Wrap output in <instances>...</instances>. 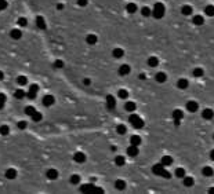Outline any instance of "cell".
<instances>
[{
	"label": "cell",
	"instance_id": "1",
	"mask_svg": "<svg viewBox=\"0 0 214 194\" xmlns=\"http://www.w3.org/2000/svg\"><path fill=\"white\" fill-rule=\"evenodd\" d=\"M152 172L155 173V175H159V176H163V178H171V175H170V172L166 169V167L163 165V164H156V165H153V168H152Z\"/></svg>",
	"mask_w": 214,
	"mask_h": 194
},
{
	"label": "cell",
	"instance_id": "2",
	"mask_svg": "<svg viewBox=\"0 0 214 194\" xmlns=\"http://www.w3.org/2000/svg\"><path fill=\"white\" fill-rule=\"evenodd\" d=\"M165 11H166V8H165V4L163 3H156L153 8H152V15L155 17L156 19H160L162 17L165 15Z\"/></svg>",
	"mask_w": 214,
	"mask_h": 194
},
{
	"label": "cell",
	"instance_id": "3",
	"mask_svg": "<svg viewBox=\"0 0 214 194\" xmlns=\"http://www.w3.org/2000/svg\"><path fill=\"white\" fill-rule=\"evenodd\" d=\"M128 121L131 123V125L134 127V128H137V130H140V128H142L144 127V121L142 118L140 116H137V114H134V113H131L130 114V117H128Z\"/></svg>",
	"mask_w": 214,
	"mask_h": 194
},
{
	"label": "cell",
	"instance_id": "4",
	"mask_svg": "<svg viewBox=\"0 0 214 194\" xmlns=\"http://www.w3.org/2000/svg\"><path fill=\"white\" fill-rule=\"evenodd\" d=\"M185 108H187V110H188V112H191V113H195V112H198L199 105H198V102L189 101V102H187Z\"/></svg>",
	"mask_w": 214,
	"mask_h": 194
},
{
	"label": "cell",
	"instance_id": "5",
	"mask_svg": "<svg viewBox=\"0 0 214 194\" xmlns=\"http://www.w3.org/2000/svg\"><path fill=\"white\" fill-rule=\"evenodd\" d=\"M37 90H39V87L36 86V84H32L31 88H29V91L26 92V98H29V99H33V98L36 96V92H37Z\"/></svg>",
	"mask_w": 214,
	"mask_h": 194
},
{
	"label": "cell",
	"instance_id": "6",
	"mask_svg": "<svg viewBox=\"0 0 214 194\" xmlns=\"http://www.w3.org/2000/svg\"><path fill=\"white\" fill-rule=\"evenodd\" d=\"M140 153V150H138V146H134V145H130L128 147H127V154L130 155V157H135V155Z\"/></svg>",
	"mask_w": 214,
	"mask_h": 194
},
{
	"label": "cell",
	"instance_id": "7",
	"mask_svg": "<svg viewBox=\"0 0 214 194\" xmlns=\"http://www.w3.org/2000/svg\"><path fill=\"white\" fill-rule=\"evenodd\" d=\"M106 108L109 109V110L116 108V101H115V98H113L112 95H108V96H106Z\"/></svg>",
	"mask_w": 214,
	"mask_h": 194
},
{
	"label": "cell",
	"instance_id": "8",
	"mask_svg": "<svg viewBox=\"0 0 214 194\" xmlns=\"http://www.w3.org/2000/svg\"><path fill=\"white\" fill-rule=\"evenodd\" d=\"M135 109H137V105H135L134 102L127 101L126 103H124V110H126V112H128V113H133Z\"/></svg>",
	"mask_w": 214,
	"mask_h": 194
},
{
	"label": "cell",
	"instance_id": "9",
	"mask_svg": "<svg viewBox=\"0 0 214 194\" xmlns=\"http://www.w3.org/2000/svg\"><path fill=\"white\" fill-rule=\"evenodd\" d=\"M202 117H203L205 120H211L214 117V112L211 109H205V110L202 112Z\"/></svg>",
	"mask_w": 214,
	"mask_h": 194
},
{
	"label": "cell",
	"instance_id": "10",
	"mask_svg": "<svg viewBox=\"0 0 214 194\" xmlns=\"http://www.w3.org/2000/svg\"><path fill=\"white\" fill-rule=\"evenodd\" d=\"M189 86V81L187 80V78H180L178 81H177V87L180 88V90H187Z\"/></svg>",
	"mask_w": 214,
	"mask_h": 194
},
{
	"label": "cell",
	"instance_id": "11",
	"mask_svg": "<svg viewBox=\"0 0 214 194\" xmlns=\"http://www.w3.org/2000/svg\"><path fill=\"white\" fill-rule=\"evenodd\" d=\"M54 102H56V99H54L53 95H46V96L43 98V105H44L46 108H47V106H51Z\"/></svg>",
	"mask_w": 214,
	"mask_h": 194
},
{
	"label": "cell",
	"instance_id": "12",
	"mask_svg": "<svg viewBox=\"0 0 214 194\" xmlns=\"http://www.w3.org/2000/svg\"><path fill=\"white\" fill-rule=\"evenodd\" d=\"M137 10H138V7L135 3H127L126 4V11L128 14H134V13H137Z\"/></svg>",
	"mask_w": 214,
	"mask_h": 194
},
{
	"label": "cell",
	"instance_id": "13",
	"mask_svg": "<svg viewBox=\"0 0 214 194\" xmlns=\"http://www.w3.org/2000/svg\"><path fill=\"white\" fill-rule=\"evenodd\" d=\"M146 63H148V66H151V68H156V66L159 65V59L155 56V55H152V56H149V58H148Z\"/></svg>",
	"mask_w": 214,
	"mask_h": 194
},
{
	"label": "cell",
	"instance_id": "14",
	"mask_svg": "<svg viewBox=\"0 0 214 194\" xmlns=\"http://www.w3.org/2000/svg\"><path fill=\"white\" fill-rule=\"evenodd\" d=\"M202 173H203V176H207V178H210V176H213L214 175V169L211 167H203V169H202Z\"/></svg>",
	"mask_w": 214,
	"mask_h": 194
},
{
	"label": "cell",
	"instance_id": "15",
	"mask_svg": "<svg viewBox=\"0 0 214 194\" xmlns=\"http://www.w3.org/2000/svg\"><path fill=\"white\" fill-rule=\"evenodd\" d=\"M36 26H37L39 29H41V31L46 29L47 25H46V22H44V18H43V17H37V18H36Z\"/></svg>",
	"mask_w": 214,
	"mask_h": 194
},
{
	"label": "cell",
	"instance_id": "16",
	"mask_svg": "<svg viewBox=\"0 0 214 194\" xmlns=\"http://www.w3.org/2000/svg\"><path fill=\"white\" fill-rule=\"evenodd\" d=\"M130 66L128 65H120L119 66V74L120 76H126V74H128L130 73Z\"/></svg>",
	"mask_w": 214,
	"mask_h": 194
},
{
	"label": "cell",
	"instance_id": "17",
	"mask_svg": "<svg viewBox=\"0 0 214 194\" xmlns=\"http://www.w3.org/2000/svg\"><path fill=\"white\" fill-rule=\"evenodd\" d=\"M73 160L76 161V163H84L86 161V154H83V153H75L73 155Z\"/></svg>",
	"mask_w": 214,
	"mask_h": 194
},
{
	"label": "cell",
	"instance_id": "18",
	"mask_svg": "<svg viewBox=\"0 0 214 194\" xmlns=\"http://www.w3.org/2000/svg\"><path fill=\"white\" fill-rule=\"evenodd\" d=\"M141 142H142V139H141V136H138V135H133V136L130 138V143L134 145V146H140Z\"/></svg>",
	"mask_w": 214,
	"mask_h": 194
},
{
	"label": "cell",
	"instance_id": "19",
	"mask_svg": "<svg viewBox=\"0 0 214 194\" xmlns=\"http://www.w3.org/2000/svg\"><path fill=\"white\" fill-rule=\"evenodd\" d=\"M173 118L174 120H183V117H184V113H183V110H180V109H175V110H173Z\"/></svg>",
	"mask_w": 214,
	"mask_h": 194
},
{
	"label": "cell",
	"instance_id": "20",
	"mask_svg": "<svg viewBox=\"0 0 214 194\" xmlns=\"http://www.w3.org/2000/svg\"><path fill=\"white\" fill-rule=\"evenodd\" d=\"M97 40H98V37H97L95 35H93V33H91V35H88L87 37H86V43H87V44H90V46H94L95 43H97Z\"/></svg>",
	"mask_w": 214,
	"mask_h": 194
},
{
	"label": "cell",
	"instance_id": "21",
	"mask_svg": "<svg viewBox=\"0 0 214 194\" xmlns=\"http://www.w3.org/2000/svg\"><path fill=\"white\" fill-rule=\"evenodd\" d=\"M192 22L195 23V25H198V26H200V25L205 23V18H203L202 15H195L193 18H192Z\"/></svg>",
	"mask_w": 214,
	"mask_h": 194
},
{
	"label": "cell",
	"instance_id": "22",
	"mask_svg": "<svg viewBox=\"0 0 214 194\" xmlns=\"http://www.w3.org/2000/svg\"><path fill=\"white\" fill-rule=\"evenodd\" d=\"M166 73H163V72H159L156 73V76H155V80L158 81V83H165L166 81Z\"/></svg>",
	"mask_w": 214,
	"mask_h": 194
},
{
	"label": "cell",
	"instance_id": "23",
	"mask_svg": "<svg viewBox=\"0 0 214 194\" xmlns=\"http://www.w3.org/2000/svg\"><path fill=\"white\" fill-rule=\"evenodd\" d=\"M192 74H193V77H203L205 70L202 69V68H195V69L192 70Z\"/></svg>",
	"mask_w": 214,
	"mask_h": 194
},
{
	"label": "cell",
	"instance_id": "24",
	"mask_svg": "<svg viewBox=\"0 0 214 194\" xmlns=\"http://www.w3.org/2000/svg\"><path fill=\"white\" fill-rule=\"evenodd\" d=\"M46 175H47V178L50 180H56L57 176H58V172H57V169H48Z\"/></svg>",
	"mask_w": 214,
	"mask_h": 194
},
{
	"label": "cell",
	"instance_id": "25",
	"mask_svg": "<svg viewBox=\"0 0 214 194\" xmlns=\"http://www.w3.org/2000/svg\"><path fill=\"white\" fill-rule=\"evenodd\" d=\"M6 178L7 179H15L17 178V171L14 168H10L6 171Z\"/></svg>",
	"mask_w": 214,
	"mask_h": 194
},
{
	"label": "cell",
	"instance_id": "26",
	"mask_svg": "<svg viewBox=\"0 0 214 194\" xmlns=\"http://www.w3.org/2000/svg\"><path fill=\"white\" fill-rule=\"evenodd\" d=\"M162 164H163L165 167H169V165L173 164V158H171L170 155H163V157H162Z\"/></svg>",
	"mask_w": 214,
	"mask_h": 194
},
{
	"label": "cell",
	"instance_id": "27",
	"mask_svg": "<svg viewBox=\"0 0 214 194\" xmlns=\"http://www.w3.org/2000/svg\"><path fill=\"white\" fill-rule=\"evenodd\" d=\"M193 183H195L193 178H191V176H184V186L192 187V186H193Z\"/></svg>",
	"mask_w": 214,
	"mask_h": 194
},
{
	"label": "cell",
	"instance_id": "28",
	"mask_svg": "<svg viewBox=\"0 0 214 194\" xmlns=\"http://www.w3.org/2000/svg\"><path fill=\"white\" fill-rule=\"evenodd\" d=\"M124 163H126V158H124L123 155H116V157H115V164H116L118 167L124 165Z\"/></svg>",
	"mask_w": 214,
	"mask_h": 194
},
{
	"label": "cell",
	"instance_id": "29",
	"mask_svg": "<svg viewBox=\"0 0 214 194\" xmlns=\"http://www.w3.org/2000/svg\"><path fill=\"white\" fill-rule=\"evenodd\" d=\"M192 11H193V10H192V7H191V6H188V4H185V6H183V7H181V13H183L184 15H191V14H192Z\"/></svg>",
	"mask_w": 214,
	"mask_h": 194
},
{
	"label": "cell",
	"instance_id": "30",
	"mask_svg": "<svg viewBox=\"0 0 214 194\" xmlns=\"http://www.w3.org/2000/svg\"><path fill=\"white\" fill-rule=\"evenodd\" d=\"M112 55H113L115 58H122V56L124 55V51H123L122 48H115V50L112 51Z\"/></svg>",
	"mask_w": 214,
	"mask_h": 194
},
{
	"label": "cell",
	"instance_id": "31",
	"mask_svg": "<svg viewBox=\"0 0 214 194\" xmlns=\"http://www.w3.org/2000/svg\"><path fill=\"white\" fill-rule=\"evenodd\" d=\"M21 36H22V32L19 31V29H13L11 31V37L13 39L18 40V39H21Z\"/></svg>",
	"mask_w": 214,
	"mask_h": 194
},
{
	"label": "cell",
	"instance_id": "32",
	"mask_svg": "<svg viewBox=\"0 0 214 194\" xmlns=\"http://www.w3.org/2000/svg\"><path fill=\"white\" fill-rule=\"evenodd\" d=\"M205 14L209 15V17H214V6H211V4L206 6V8H205Z\"/></svg>",
	"mask_w": 214,
	"mask_h": 194
},
{
	"label": "cell",
	"instance_id": "33",
	"mask_svg": "<svg viewBox=\"0 0 214 194\" xmlns=\"http://www.w3.org/2000/svg\"><path fill=\"white\" fill-rule=\"evenodd\" d=\"M115 187H116L118 190H123V189L126 187V182L119 179V180H116V182H115Z\"/></svg>",
	"mask_w": 214,
	"mask_h": 194
},
{
	"label": "cell",
	"instance_id": "34",
	"mask_svg": "<svg viewBox=\"0 0 214 194\" xmlns=\"http://www.w3.org/2000/svg\"><path fill=\"white\" fill-rule=\"evenodd\" d=\"M14 96H15L17 99H22L24 96H26V92H25L24 90H17L15 94H14Z\"/></svg>",
	"mask_w": 214,
	"mask_h": 194
},
{
	"label": "cell",
	"instance_id": "35",
	"mask_svg": "<svg viewBox=\"0 0 214 194\" xmlns=\"http://www.w3.org/2000/svg\"><path fill=\"white\" fill-rule=\"evenodd\" d=\"M116 131H118V134L119 135H124L127 132V128H126V125H123V124H120L116 127Z\"/></svg>",
	"mask_w": 214,
	"mask_h": 194
},
{
	"label": "cell",
	"instance_id": "36",
	"mask_svg": "<svg viewBox=\"0 0 214 194\" xmlns=\"http://www.w3.org/2000/svg\"><path fill=\"white\" fill-rule=\"evenodd\" d=\"M118 96H119L120 99H127V96H128V92H127V90H119V92H118Z\"/></svg>",
	"mask_w": 214,
	"mask_h": 194
},
{
	"label": "cell",
	"instance_id": "37",
	"mask_svg": "<svg viewBox=\"0 0 214 194\" xmlns=\"http://www.w3.org/2000/svg\"><path fill=\"white\" fill-rule=\"evenodd\" d=\"M17 83H18L19 86H26V83H28V78L25 77V76H19V77L17 78Z\"/></svg>",
	"mask_w": 214,
	"mask_h": 194
},
{
	"label": "cell",
	"instance_id": "38",
	"mask_svg": "<svg viewBox=\"0 0 214 194\" xmlns=\"http://www.w3.org/2000/svg\"><path fill=\"white\" fill-rule=\"evenodd\" d=\"M35 112H36V110H35V108H33V106H26V108H25V113H26V114H28V116H33V114H35Z\"/></svg>",
	"mask_w": 214,
	"mask_h": 194
},
{
	"label": "cell",
	"instance_id": "39",
	"mask_svg": "<svg viewBox=\"0 0 214 194\" xmlns=\"http://www.w3.org/2000/svg\"><path fill=\"white\" fill-rule=\"evenodd\" d=\"M71 183H72V185H79V183H80V176H79V175H72V176H71Z\"/></svg>",
	"mask_w": 214,
	"mask_h": 194
},
{
	"label": "cell",
	"instance_id": "40",
	"mask_svg": "<svg viewBox=\"0 0 214 194\" xmlns=\"http://www.w3.org/2000/svg\"><path fill=\"white\" fill-rule=\"evenodd\" d=\"M141 14H142L144 17H149L152 14V10L149 7H142V10H141Z\"/></svg>",
	"mask_w": 214,
	"mask_h": 194
},
{
	"label": "cell",
	"instance_id": "41",
	"mask_svg": "<svg viewBox=\"0 0 214 194\" xmlns=\"http://www.w3.org/2000/svg\"><path fill=\"white\" fill-rule=\"evenodd\" d=\"M175 176L184 178V176H185V169H184V168H177V169H175Z\"/></svg>",
	"mask_w": 214,
	"mask_h": 194
},
{
	"label": "cell",
	"instance_id": "42",
	"mask_svg": "<svg viewBox=\"0 0 214 194\" xmlns=\"http://www.w3.org/2000/svg\"><path fill=\"white\" fill-rule=\"evenodd\" d=\"M41 117H43V116H41V113H39V112L36 110V112H35V114L32 116V120L37 123V121H40V120H41Z\"/></svg>",
	"mask_w": 214,
	"mask_h": 194
},
{
	"label": "cell",
	"instance_id": "43",
	"mask_svg": "<svg viewBox=\"0 0 214 194\" xmlns=\"http://www.w3.org/2000/svg\"><path fill=\"white\" fill-rule=\"evenodd\" d=\"M8 132H10L8 125H1V127H0V134H1V135H8Z\"/></svg>",
	"mask_w": 214,
	"mask_h": 194
},
{
	"label": "cell",
	"instance_id": "44",
	"mask_svg": "<svg viewBox=\"0 0 214 194\" xmlns=\"http://www.w3.org/2000/svg\"><path fill=\"white\" fill-rule=\"evenodd\" d=\"M18 25H19V26H26V25H28V19L24 18V17L18 18Z\"/></svg>",
	"mask_w": 214,
	"mask_h": 194
},
{
	"label": "cell",
	"instance_id": "45",
	"mask_svg": "<svg viewBox=\"0 0 214 194\" xmlns=\"http://www.w3.org/2000/svg\"><path fill=\"white\" fill-rule=\"evenodd\" d=\"M4 103H6V95H4V94H0V109L4 108Z\"/></svg>",
	"mask_w": 214,
	"mask_h": 194
},
{
	"label": "cell",
	"instance_id": "46",
	"mask_svg": "<svg viewBox=\"0 0 214 194\" xmlns=\"http://www.w3.org/2000/svg\"><path fill=\"white\" fill-rule=\"evenodd\" d=\"M6 7H7V1L6 0H0V11H3Z\"/></svg>",
	"mask_w": 214,
	"mask_h": 194
},
{
	"label": "cell",
	"instance_id": "47",
	"mask_svg": "<svg viewBox=\"0 0 214 194\" xmlns=\"http://www.w3.org/2000/svg\"><path fill=\"white\" fill-rule=\"evenodd\" d=\"M18 128L19 130H25L26 128V121H19L18 123Z\"/></svg>",
	"mask_w": 214,
	"mask_h": 194
},
{
	"label": "cell",
	"instance_id": "48",
	"mask_svg": "<svg viewBox=\"0 0 214 194\" xmlns=\"http://www.w3.org/2000/svg\"><path fill=\"white\" fill-rule=\"evenodd\" d=\"M78 4L80 7H84V6H87V0H78Z\"/></svg>",
	"mask_w": 214,
	"mask_h": 194
},
{
	"label": "cell",
	"instance_id": "49",
	"mask_svg": "<svg viewBox=\"0 0 214 194\" xmlns=\"http://www.w3.org/2000/svg\"><path fill=\"white\" fill-rule=\"evenodd\" d=\"M54 65H56V68H64V62H62V61H56Z\"/></svg>",
	"mask_w": 214,
	"mask_h": 194
},
{
	"label": "cell",
	"instance_id": "50",
	"mask_svg": "<svg viewBox=\"0 0 214 194\" xmlns=\"http://www.w3.org/2000/svg\"><path fill=\"white\" fill-rule=\"evenodd\" d=\"M83 84H84V86H90V84H91V80H90V78H84V80H83Z\"/></svg>",
	"mask_w": 214,
	"mask_h": 194
},
{
	"label": "cell",
	"instance_id": "51",
	"mask_svg": "<svg viewBox=\"0 0 214 194\" xmlns=\"http://www.w3.org/2000/svg\"><path fill=\"white\" fill-rule=\"evenodd\" d=\"M57 8H58V10H62V8H64V4H57Z\"/></svg>",
	"mask_w": 214,
	"mask_h": 194
},
{
	"label": "cell",
	"instance_id": "52",
	"mask_svg": "<svg viewBox=\"0 0 214 194\" xmlns=\"http://www.w3.org/2000/svg\"><path fill=\"white\" fill-rule=\"evenodd\" d=\"M210 157H211V160L214 161V150H211V154H210Z\"/></svg>",
	"mask_w": 214,
	"mask_h": 194
},
{
	"label": "cell",
	"instance_id": "53",
	"mask_svg": "<svg viewBox=\"0 0 214 194\" xmlns=\"http://www.w3.org/2000/svg\"><path fill=\"white\" fill-rule=\"evenodd\" d=\"M140 78H141V80H144V78H145V74H144V73H141V74H140Z\"/></svg>",
	"mask_w": 214,
	"mask_h": 194
},
{
	"label": "cell",
	"instance_id": "54",
	"mask_svg": "<svg viewBox=\"0 0 214 194\" xmlns=\"http://www.w3.org/2000/svg\"><path fill=\"white\" fill-rule=\"evenodd\" d=\"M4 77V74H3V72H1V70H0V80H1V78Z\"/></svg>",
	"mask_w": 214,
	"mask_h": 194
},
{
	"label": "cell",
	"instance_id": "55",
	"mask_svg": "<svg viewBox=\"0 0 214 194\" xmlns=\"http://www.w3.org/2000/svg\"><path fill=\"white\" fill-rule=\"evenodd\" d=\"M210 193H214V189H210Z\"/></svg>",
	"mask_w": 214,
	"mask_h": 194
},
{
	"label": "cell",
	"instance_id": "56",
	"mask_svg": "<svg viewBox=\"0 0 214 194\" xmlns=\"http://www.w3.org/2000/svg\"><path fill=\"white\" fill-rule=\"evenodd\" d=\"M213 139H214V135H213Z\"/></svg>",
	"mask_w": 214,
	"mask_h": 194
}]
</instances>
